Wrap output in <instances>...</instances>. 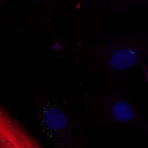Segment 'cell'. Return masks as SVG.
I'll use <instances>...</instances> for the list:
<instances>
[{"instance_id": "obj_1", "label": "cell", "mask_w": 148, "mask_h": 148, "mask_svg": "<svg viewBox=\"0 0 148 148\" xmlns=\"http://www.w3.org/2000/svg\"><path fill=\"white\" fill-rule=\"evenodd\" d=\"M36 109L40 129L50 141L58 148L74 147L77 133L66 111L47 100L38 101Z\"/></svg>"}, {"instance_id": "obj_2", "label": "cell", "mask_w": 148, "mask_h": 148, "mask_svg": "<svg viewBox=\"0 0 148 148\" xmlns=\"http://www.w3.org/2000/svg\"><path fill=\"white\" fill-rule=\"evenodd\" d=\"M96 111L112 122L147 130L144 119L133 105L126 99L117 97H103L99 99Z\"/></svg>"}, {"instance_id": "obj_3", "label": "cell", "mask_w": 148, "mask_h": 148, "mask_svg": "<svg viewBox=\"0 0 148 148\" xmlns=\"http://www.w3.org/2000/svg\"><path fill=\"white\" fill-rule=\"evenodd\" d=\"M146 53L136 47H120L106 52V62L112 70L122 71L130 69L138 64L145 57Z\"/></svg>"}, {"instance_id": "obj_4", "label": "cell", "mask_w": 148, "mask_h": 148, "mask_svg": "<svg viewBox=\"0 0 148 148\" xmlns=\"http://www.w3.org/2000/svg\"><path fill=\"white\" fill-rule=\"evenodd\" d=\"M53 48L56 50H60L62 49V45L60 43H56L52 46Z\"/></svg>"}]
</instances>
